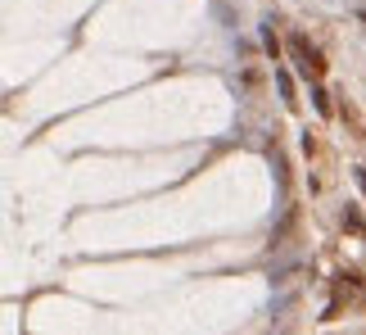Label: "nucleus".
I'll list each match as a JSON object with an SVG mask.
<instances>
[{
	"mask_svg": "<svg viewBox=\"0 0 366 335\" xmlns=\"http://www.w3.org/2000/svg\"><path fill=\"white\" fill-rule=\"evenodd\" d=\"M276 82H281V100H285V109H298V95H294V78H290V73H276Z\"/></svg>",
	"mask_w": 366,
	"mask_h": 335,
	"instance_id": "nucleus-2",
	"label": "nucleus"
},
{
	"mask_svg": "<svg viewBox=\"0 0 366 335\" xmlns=\"http://www.w3.org/2000/svg\"><path fill=\"white\" fill-rule=\"evenodd\" d=\"M344 222H349V227H353V231H366V218L358 213V208H349V213H344Z\"/></svg>",
	"mask_w": 366,
	"mask_h": 335,
	"instance_id": "nucleus-5",
	"label": "nucleus"
},
{
	"mask_svg": "<svg viewBox=\"0 0 366 335\" xmlns=\"http://www.w3.org/2000/svg\"><path fill=\"white\" fill-rule=\"evenodd\" d=\"M312 104H316V113H321V118H330V100H325L321 86H312Z\"/></svg>",
	"mask_w": 366,
	"mask_h": 335,
	"instance_id": "nucleus-3",
	"label": "nucleus"
},
{
	"mask_svg": "<svg viewBox=\"0 0 366 335\" xmlns=\"http://www.w3.org/2000/svg\"><path fill=\"white\" fill-rule=\"evenodd\" d=\"M353 177H358V186H362V195H366V168H358Z\"/></svg>",
	"mask_w": 366,
	"mask_h": 335,
	"instance_id": "nucleus-6",
	"label": "nucleus"
},
{
	"mask_svg": "<svg viewBox=\"0 0 366 335\" xmlns=\"http://www.w3.org/2000/svg\"><path fill=\"white\" fill-rule=\"evenodd\" d=\"M290 50H294V59H298V69L307 73V78H325V59H321V50H316L307 36H290Z\"/></svg>",
	"mask_w": 366,
	"mask_h": 335,
	"instance_id": "nucleus-1",
	"label": "nucleus"
},
{
	"mask_svg": "<svg viewBox=\"0 0 366 335\" xmlns=\"http://www.w3.org/2000/svg\"><path fill=\"white\" fill-rule=\"evenodd\" d=\"M263 45H267V55H272V59H281V41H276V32H263Z\"/></svg>",
	"mask_w": 366,
	"mask_h": 335,
	"instance_id": "nucleus-4",
	"label": "nucleus"
}]
</instances>
